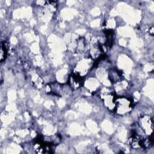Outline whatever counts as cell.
I'll use <instances>...</instances> for the list:
<instances>
[{
  "mask_svg": "<svg viewBox=\"0 0 154 154\" xmlns=\"http://www.w3.org/2000/svg\"><path fill=\"white\" fill-rule=\"evenodd\" d=\"M131 108V101L130 99L120 97L115 99V109L120 114L128 112Z\"/></svg>",
  "mask_w": 154,
  "mask_h": 154,
  "instance_id": "1",
  "label": "cell"
},
{
  "mask_svg": "<svg viewBox=\"0 0 154 154\" xmlns=\"http://www.w3.org/2000/svg\"><path fill=\"white\" fill-rule=\"evenodd\" d=\"M109 78L113 82H117L121 80V74L116 69H112L109 72Z\"/></svg>",
  "mask_w": 154,
  "mask_h": 154,
  "instance_id": "2",
  "label": "cell"
}]
</instances>
